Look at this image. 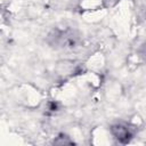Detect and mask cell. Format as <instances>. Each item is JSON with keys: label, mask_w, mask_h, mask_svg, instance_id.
Here are the masks:
<instances>
[{"label": "cell", "mask_w": 146, "mask_h": 146, "mask_svg": "<svg viewBox=\"0 0 146 146\" xmlns=\"http://www.w3.org/2000/svg\"><path fill=\"white\" fill-rule=\"evenodd\" d=\"M79 35L73 30H56L49 35V42L58 48L73 49L79 44Z\"/></svg>", "instance_id": "1"}, {"label": "cell", "mask_w": 146, "mask_h": 146, "mask_svg": "<svg viewBox=\"0 0 146 146\" xmlns=\"http://www.w3.org/2000/svg\"><path fill=\"white\" fill-rule=\"evenodd\" d=\"M112 132L114 135V137L121 141V143H127L129 141L130 137H131V132H130V129L127 127V125H123V124H116V125H113L112 127Z\"/></svg>", "instance_id": "2"}]
</instances>
